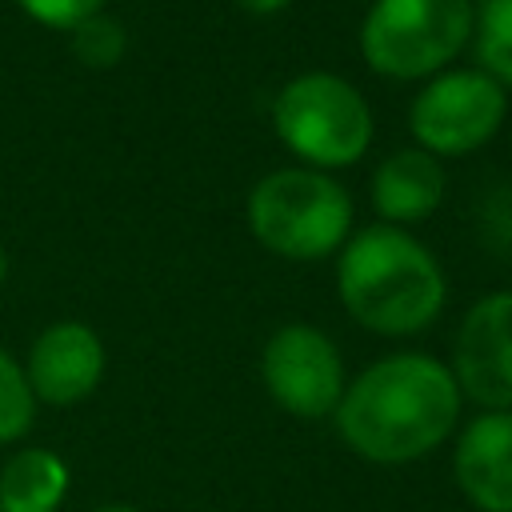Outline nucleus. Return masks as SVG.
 <instances>
[{"label":"nucleus","mask_w":512,"mask_h":512,"mask_svg":"<svg viewBox=\"0 0 512 512\" xmlns=\"http://www.w3.org/2000/svg\"><path fill=\"white\" fill-rule=\"evenodd\" d=\"M4 280H8V256H4V248H0V292H4Z\"/></svg>","instance_id":"obj_19"},{"label":"nucleus","mask_w":512,"mask_h":512,"mask_svg":"<svg viewBox=\"0 0 512 512\" xmlns=\"http://www.w3.org/2000/svg\"><path fill=\"white\" fill-rule=\"evenodd\" d=\"M336 292L344 312L376 336L424 332L448 300V280L428 244L408 228H356L336 256Z\"/></svg>","instance_id":"obj_2"},{"label":"nucleus","mask_w":512,"mask_h":512,"mask_svg":"<svg viewBox=\"0 0 512 512\" xmlns=\"http://www.w3.org/2000/svg\"><path fill=\"white\" fill-rule=\"evenodd\" d=\"M448 368L460 396L484 412H512V292H488L464 312Z\"/></svg>","instance_id":"obj_8"},{"label":"nucleus","mask_w":512,"mask_h":512,"mask_svg":"<svg viewBox=\"0 0 512 512\" xmlns=\"http://www.w3.org/2000/svg\"><path fill=\"white\" fill-rule=\"evenodd\" d=\"M452 480L472 508L512 512V412H480L460 428Z\"/></svg>","instance_id":"obj_10"},{"label":"nucleus","mask_w":512,"mask_h":512,"mask_svg":"<svg viewBox=\"0 0 512 512\" xmlns=\"http://www.w3.org/2000/svg\"><path fill=\"white\" fill-rule=\"evenodd\" d=\"M472 0H372L360 24V56L388 80H432L472 40Z\"/></svg>","instance_id":"obj_5"},{"label":"nucleus","mask_w":512,"mask_h":512,"mask_svg":"<svg viewBox=\"0 0 512 512\" xmlns=\"http://www.w3.org/2000/svg\"><path fill=\"white\" fill-rule=\"evenodd\" d=\"M240 8H248V12H256V16H272V12H284L292 0H236Z\"/></svg>","instance_id":"obj_17"},{"label":"nucleus","mask_w":512,"mask_h":512,"mask_svg":"<svg viewBox=\"0 0 512 512\" xmlns=\"http://www.w3.org/2000/svg\"><path fill=\"white\" fill-rule=\"evenodd\" d=\"M260 380L276 408L300 420H324L344 396V360L328 332L312 324H284L260 352Z\"/></svg>","instance_id":"obj_7"},{"label":"nucleus","mask_w":512,"mask_h":512,"mask_svg":"<svg viewBox=\"0 0 512 512\" xmlns=\"http://www.w3.org/2000/svg\"><path fill=\"white\" fill-rule=\"evenodd\" d=\"M248 228L280 260H328L352 236V196L332 172L276 168L248 192Z\"/></svg>","instance_id":"obj_3"},{"label":"nucleus","mask_w":512,"mask_h":512,"mask_svg":"<svg viewBox=\"0 0 512 512\" xmlns=\"http://www.w3.org/2000/svg\"><path fill=\"white\" fill-rule=\"evenodd\" d=\"M68 44H72V56L84 64V68H116L124 60V48H128V32L116 16L108 12H96L88 16L84 24H76L68 32Z\"/></svg>","instance_id":"obj_15"},{"label":"nucleus","mask_w":512,"mask_h":512,"mask_svg":"<svg viewBox=\"0 0 512 512\" xmlns=\"http://www.w3.org/2000/svg\"><path fill=\"white\" fill-rule=\"evenodd\" d=\"M472 48L484 76L512 88V0H480L472 12Z\"/></svg>","instance_id":"obj_13"},{"label":"nucleus","mask_w":512,"mask_h":512,"mask_svg":"<svg viewBox=\"0 0 512 512\" xmlns=\"http://www.w3.org/2000/svg\"><path fill=\"white\" fill-rule=\"evenodd\" d=\"M32 420H36V396L24 376V364H16V356L0 348V448L28 436Z\"/></svg>","instance_id":"obj_14"},{"label":"nucleus","mask_w":512,"mask_h":512,"mask_svg":"<svg viewBox=\"0 0 512 512\" xmlns=\"http://www.w3.org/2000/svg\"><path fill=\"white\" fill-rule=\"evenodd\" d=\"M104 368L108 352L96 328H88L84 320H56L32 340L24 376L32 384L36 404L72 408L100 388Z\"/></svg>","instance_id":"obj_9"},{"label":"nucleus","mask_w":512,"mask_h":512,"mask_svg":"<svg viewBox=\"0 0 512 512\" xmlns=\"http://www.w3.org/2000/svg\"><path fill=\"white\" fill-rule=\"evenodd\" d=\"M92 512H140V508H128V504H104V508H92Z\"/></svg>","instance_id":"obj_18"},{"label":"nucleus","mask_w":512,"mask_h":512,"mask_svg":"<svg viewBox=\"0 0 512 512\" xmlns=\"http://www.w3.org/2000/svg\"><path fill=\"white\" fill-rule=\"evenodd\" d=\"M368 4H372V0H368Z\"/></svg>","instance_id":"obj_20"},{"label":"nucleus","mask_w":512,"mask_h":512,"mask_svg":"<svg viewBox=\"0 0 512 512\" xmlns=\"http://www.w3.org/2000/svg\"><path fill=\"white\" fill-rule=\"evenodd\" d=\"M72 472L52 448H20L0 468V512H60Z\"/></svg>","instance_id":"obj_12"},{"label":"nucleus","mask_w":512,"mask_h":512,"mask_svg":"<svg viewBox=\"0 0 512 512\" xmlns=\"http://www.w3.org/2000/svg\"><path fill=\"white\" fill-rule=\"evenodd\" d=\"M460 388L444 360L392 352L344 384L336 404L340 440L368 464H412L440 448L460 424Z\"/></svg>","instance_id":"obj_1"},{"label":"nucleus","mask_w":512,"mask_h":512,"mask_svg":"<svg viewBox=\"0 0 512 512\" xmlns=\"http://www.w3.org/2000/svg\"><path fill=\"white\" fill-rule=\"evenodd\" d=\"M24 8L28 20L56 28V32H72L76 24H84L88 16L104 12V0H16Z\"/></svg>","instance_id":"obj_16"},{"label":"nucleus","mask_w":512,"mask_h":512,"mask_svg":"<svg viewBox=\"0 0 512 512\" xmlns=\"http://www.w3.org/2000/svg\"><path fill=\"white\" fill-rule=\"evenodd\" d=\"M508 116L504 88L480 68H448L412 96L408 128L428 156H464L484 148Z\"/></svg>","instance_id":"obj_6"},{"label":"nucleus","mask_w":512,"mask_h":512,"mask_svg":"<svg viewBox=\"0 0 512 512\" xmlns=\"http://www.w3.org/2000/svg\"><path fill=\"white\" fill-rule=\"evenodd\" d=\"M272 128L304 168H352L372 144V108L364 92L336 72H300L272 100Z\"/></svg>","instance_id":"obj_4"},{"label":"nucleus","mask_w":512,"mask_h":512,"mask_svg":"<svg viewBox=\"0 0 512 512\" xmlns=\"http://www.w3.org/2000/svg\"><path fill=\"white\" fill-rule=\"evenodd\" d=\"M444 164L424 148H396L372 172V208L380 224H420L444 204Z\"/></svg>","instance_id":"obj_11"}]
</instances>
